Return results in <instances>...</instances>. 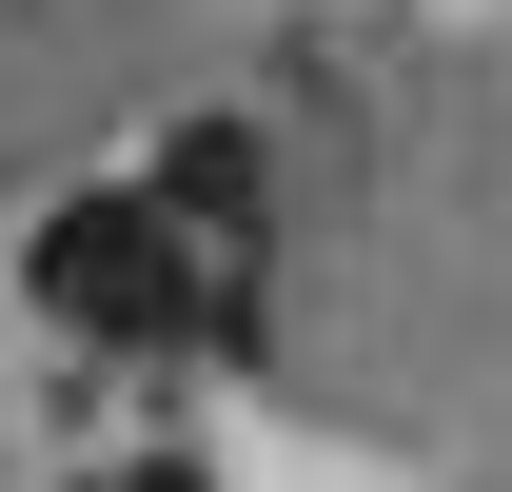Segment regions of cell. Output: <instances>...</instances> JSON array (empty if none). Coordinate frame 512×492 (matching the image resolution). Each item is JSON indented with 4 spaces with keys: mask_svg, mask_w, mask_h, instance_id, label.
I'll list each match as a JSON object with an SVG mask.
<instances>
[{
    "mask_svg": "<svg viewBox=\"0 0 512 492\" xmlns=\"http://www.w3.org/2000/svg\"><path fill=\"white\" fill-rule=\"evenodd\" d=\"M178 237H197V217H178L158 178H99V197H60V217H40V315H60V335H99V355H158V335L197 315Z\"/></svg>",
    "mask_w": 512,
    "mask_h": 492,
    "instance_id": "cell-1",
    "label": "cell"
},
{
    "mask_svg": "<svg viewBox=\"0 0 512 492\" xmlns=\"http://www.w3.org/2000/svg\"><path fill=\"white\" fill-rule=\"evenodd\" d=\"M99 492H217V473H197V453H138V473H99Z\"/></svg>",
    "mask_w": 512,
    "mask_h": 492,
    "instance_id": "cell-2",
    "label": "cell"
}]
</instances>
